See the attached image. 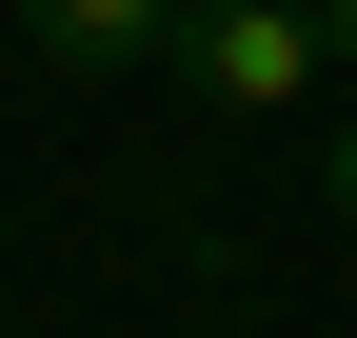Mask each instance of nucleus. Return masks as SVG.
<instances>
[{
  "label": "nucleus",
  "mask_w": 357,
  "mask_h": 338,
  "mask_svg": "<svg viewBox=\"0 0 357 338\" xmlns=\"http://www.w3.org/2000/svg\"><path fill=\"white\" fill-rule=\"evenodd\" d=\"M178 80H199L218 119H298L337 80V20L318 0H178Z\"/></svg>",
  "instance_id": "f257e3e1"
},
{
  "label": "nucleus",
  "mask_w": 357,
  "mask_h": 338,
  "mask_svg": "<svg viewBox=\"0 0 357 338\" xmlns=\"http://www.w3.org/2000/svg\"><path fill=\"white\" fill-rule=\"evenodd\" d=\"M60 60H139V40H178V0H20Z\"/></svg>",
  "instance_id": "f03ea898"
},
{
  "label": "nucleus",
  "mask_w": 357,
  "mask_h": 338,
  "mask_svg": "<svg viewBox=\"0 0 357 338\" xmlns=\"http://www.w3.org/2000/svg\"><path fill=\"white\" fill-rule=\"evenodd\" d=\"M318 20H337V60H357V0H318Z\"/></svg>",
  "instance_id": "7ed1b4c3"
},
{
  "label": "nucleus",
  "mask_w": 357,
  "mask_h": 338,
  "mask_svg": "<svg viewBox=\"0 0 357 338\" xmlns=\"http://www.w3.org/2000/svg\"><path fill=\"white\" fill-rule=\"evenodd\" d=\"M337 219H357V140H337Z\"/></svg>",
  "instance_id": "20e7f679"
}]
</instances>
